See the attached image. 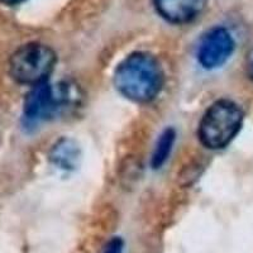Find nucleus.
Listing matches in <instances>:
<instances>
[{
    "label": "nucleus",
    "instance_id": "f257e3e1",
    "mask_svg": "<svg viewBox=\"0 0 253 253\" xmlns=\"http://www.w3.org/2000/svg\"><path fill=\"white\" fill-rule=\"evenodd\" d=\"M114 85L126 99L141 104L150 103L164 85L160 62L150 53H132L115 70Z\"/></svg>",
    "mask_w": 253,
    "mask_h": 253
},
{
    "label": "nucleus",
    "instance_id": "f03ea898",
    "mask_svg": "<svg viewBox=\"0 0 253 253\" xmlns=\"http://www.w3.org/2000/svg\"><path fill=\"white\" fill-rule=\"evenodd\" d=\"M243 123L241 108L228 99L210 105L199 124V139L207 148L220 150L227 147L238 134Z\"/></svg>",
    "mask_w": 253,
    "mask_h": 253
},
{
    "label": "nucleus",
    "instance_id": "7ed1b4c3",
    "mask_svg": "<svg viewBox=\"0 0 253 253\" xmlns=\"http://www.w3.org/2000/svg\"><path fill=\"white\" fill-rule=\"evenodd\" d=\"M55 51L42 43H27L13 53L9 70L17 83L38 85L46 83L56 66Z\"/></svg>",
    "mask_w": 253,
    "mask_h": 253
},
{
    "label": "nucleus",
    "instance_id": "20e7f679",
    "mask_svg": "<svg viewBox=\"0 0 253 253\" xmlns=\"http://www.w3.org/2000/svg\"><path fill=\"white\" fill-rule=\"evenodd\" d=\"M72 103V91L67 85L53 87L48 83L35 85L24 101L23 118L26 126H36L55 117Z\"/></svg>",
    "mask_w": 253,
    "mask_h": 253
},
{
    "label": "nucleus",
    "instance_id": "39448f33",
    "mask_svg": "<svg viewBox=\"0 0 253 253\" xmlns=\"http://www.w3.org/2000/svg\"><path fill=\"white\" fill-rule=\"evenodd\" d=\"M234 51V40L224 27L208 31L198 47V61L204 69L213 70L223 66Z\"/></svg>",
    "mask_w": 253,
    "mask_h": 253
},
{
    "label": "nucleus",
    "instance_id": "423d86ee",
    "mask_svg": "<svg viewBox=\"0 0 253 253\" xmlns=\"http://www.w3.org/2000/svg\"><path fill=\"white\" fill-rule=\"evenodd\" d=\"M207 0H153L156 10L172 24H186L202 14Z\"/></svg>",
    "mask_w": 253,
    "mask_h": 253
},
{
    "label": "nucleus",
    "instance_id": "0eeeda50",
    "mask_svg": "<svg viewBox=\"0 0 253 253\" xmlns=\"http://www.w3.org/2000/svg\"><path fill=\"white\" fill-rule=\"evenodd\" d=\"M80 147L71 138H61L53 144L49 152V161L60 170H75L80 164Z\"/></svg>",
    "mask_w": 253,
    "mask_h": 253
},
{
    "label": "nucleus",
    "instance_id": "6e6552de",
    "mask_svg": "<svg viewBox=\"0 0 253 253\" xmlns=\"http://www.w3.org/2000/svg\"><path fill=\"white\" fill-rule=\"evenodd\" d=\"M175 137V130L172 128H169V129H166L160 135L152 156V166L155 169H160L167 161V158H169L171 153V150H172Z\"/></svg>",
    "mask_w": 253,
    "mask_h": 253
},
{
    "label": "nucleus",
    "instance_id": "1a4fd4ad",
    "mask_svg": "<svg viewBox=\"0 0 253 253\" xmlns=\"http://www.w3.org/2000/svg\"><path fill=\"white\" fill-rule=\"evenodd\" d=\"M123 252V241L121 238H113L104 250L103 253H122Z\"/></svg>",
    "mask_w": 253,
    "mask_h": 253
},
{
    "label": "nucleus",
    "instance_id": "9d476101",
    "mask_svg": "<svg viewBox=\"0 0 253 253\" xmlns=\"http://www.w3.org/2000/svg\"><path fill=\"white\" fill-rule=\"evenodd\" d=\"M246 70H247L248 78L253 81V48L248 52L247 58H246Z\"/></svg>",
    "mask_w": 253,
    "mask_h": 253
},
{
    "label": "nucleus",
    "instance_id": "9b49d317",
    "mask_svg": "<svg viewBox=\"0 0 253 253\" xmlns=\"http://www.w3.org/2000/svg\"><path fill=\"white\" fill-rule=\"evenodd\" d=\"M0 1L4 4H6V5H17V4L24 1V0H0Z\"/></svg>",
    "mask_w": 253,
    "mask_h": 253
}]
</instances>
